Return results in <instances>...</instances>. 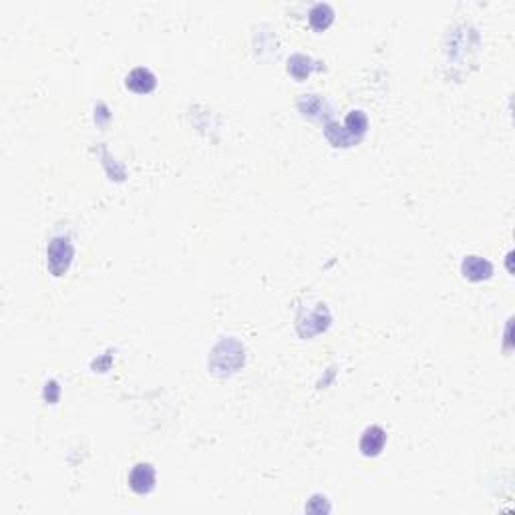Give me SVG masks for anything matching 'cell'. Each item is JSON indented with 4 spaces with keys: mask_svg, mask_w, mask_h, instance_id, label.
I'll return each instance as SVG.
<instances>
[{
    "mask_svg": "<svg viewBox=\"0 0 515 515\" xmlns=\"http://www.w3.org/2000/svg\"><path fill=\"white\" fill-rule=\"evenodd\" d=\"M73 260V246L69 238H55L48 244V268L55 276H63Z\"/></svg>",
    "mask_w": 515,
    "mask_h": 515,
    "instance_id": "6da1fadb",
    "label": "cell"
},
{
    "mask_svg": "<svg viewBox=\"0 0 515 515\" xmlns=\"http://www.w3.org/2000/svg\"><path fill=\"white\" fill-rule=\"evenodd\" d=\"M129 485L135 493L145 495L155 487V471L149 463H139L133 467L131 475H129Z\"/></svg>",
    "mask_w": 515,
    "mask_h": 515,
    "instance_id": "7a4b0ae2",
    "label": "cell"
},
{
    "mask_svg": "<svg viewBox=\"0 0 515 515\" xmlns=\"http://www.w3.org/2000/svg\"><path fill=\"white\" fill-rule=\"evenodd\" d=\"M385 441L386 433L381 427H376V425L369 427L362 433V437H360V451H362V455L365 457H376L383 451V447H385Z\"/></svg>",
    "mask_w": 515,
    "mask_h": 515,
    "instance_id": "3957f363",
    "label": "cell"
},
{
    "mask_svg": "<svg viewBox=\"0 0 515 515\" xmlns=\"http://www.w3.org/2000/svg\"><path fill=\"white\" fill-rule=\"evenodd\" d=\"M461 270L465 274V278L473 280V282H479V280H487L493 274V266L487 260H483V258L469 256L463 260Z\"/></svg>",
    "mask_w": 515,
    "mask_h": 515,
    "instance_id": "277c9868",
    "label": "cell"
},
{
    "mask_svg": "<svg viewBox=\"0 0 515 515\" xmlns=\"http://www.w3.org/2000/svg\"><path fill=\"white\" fill-rule=\"evenodd\" d=\"M127 89H131L133 93H151L155 89V77L147 71V69H135L131 71L127 77Z\"/></svg>",
    "mask_w": 515,
    "mask_h": 515,
    "instance_id": "5b68a950",
    "label": "cell"
},
{
    "mask_svg": "<svg viewBox=\"0 0 515 515\" xmlns=\"http://www.w3.org/2000/svg\"><path fill=\"white\" fill-rule=\"evenodd\" d=\"M334 18V10L328 6V4H316L312 10H310V24L316 29V31H324Z\"/></svg>",
    "mask_w": 515,
    "mask_h": 515,
    "instance_id": "8992f818",
    "label": "cell"
},
{
    "mask_svg": "<svg viewBox=\"0 0 515 515\" xmlns=\"http://www.w3.org/2000/svg\"><path fill=\"white\" fill-rule=\"evenodd\" d=\"M346 131L358 141L367 131V117L362 111H353L346 117Z\"/></svg>",
    "mask_w": 515,
    "mask_h": 515,
    "instance_id": "52a82bcc",
    "label": "cell"
}]
</instances>
